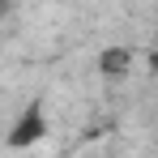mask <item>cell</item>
Segmentation results:
<instances>
[{
  "mask_svg": "<svg viewBox=\"0 0 158 158\" xmlns=\"http://www.w3.org/2000/svg\"><path fill=\"white\" fill-rule=\"evenodd\" d=\"M98 60H103V73H128L132 52H124V47H111V52H103Z\"/></svg>",
  "mask_w": 158,
  "mask_h": 158,
  "instance_id": "2",
  "label": "cell"
},
{
  "mask_svg": "<svg viewBox=\"0 0 158 158\" xmlns=\"http://www.w3.org/2000/svg\"><path fill=\"white\" fill-rule=\"evenodd\" d=\"M47 132H52V124H47V107H43V103H30L26 111L13 120L4 145H9V150H30V145H39Z\"/></svg>",
  "mask_w": 158,
  "mask_h": 158,
  "instance_id": "1",
  "label": "cell"
}]
</instances>
